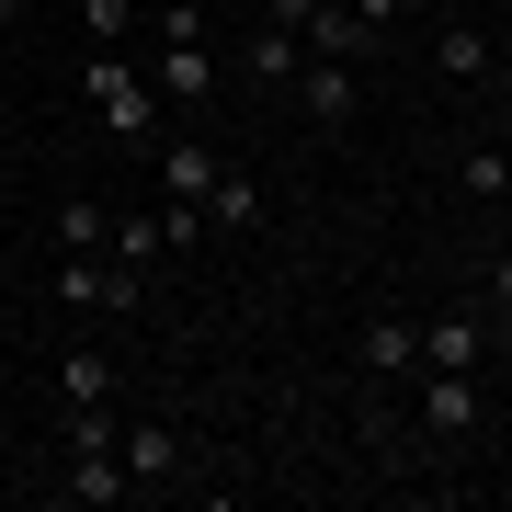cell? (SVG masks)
Wrapping results in <instances>:
<instances>
[{"instance_id":"11","label":"cell","mask_w":512,"mask_h":512,"mask_svg":"<svg viewBox=\"0 0 512 512\" xmlns=\"http://www.w3.org/2000/svg\"><path fill=\"white\" fill-rule=\"evenodd\" d=\"M274 205H262V183L251 171H217V194H205V228H262Z\"/></svg>"},{"instance_id":"10","label":"cell","mask_w":512,"mask_h":512,"mask_svg":"<svg viewBox=\"0 0 512 512\" xmlns=\"http://www.w3.org/2000/svg\"><path fill=\"white\" fill-rule=\"evenodd\" d=\"M296 69H308L296 23H262V35H251V80H262V92H296Z\"/></svg>"},{"instance_id":"7","label":"cell","mask_w":512,"mask_h":512,"mask_svg":"<svg viewBox=\"0 0 512 512\" xmlns=\"http://www.w3.org/2000/svg\"><path fill=\"white\" fill-rule=\"evenodd\" d=\"M296 103H308L319 126H342L353 114V57H308V69H296Z\"/></svg>"},{"instance_id":"20","label":"cell","mask_w":512,"mask_h":512,"mask_svg":"<svg viewBox=\"0 0 512 512\" xmlns=\"http://www.w3.org/2000/svg\"><path fill=\"white\" fill-rule=\"evenodd\" d=\"M490 308H512V251H501V262H490Z\"/></svg>"},{"instance_id":"13","label":"cell","mask_w":512,"mask_h":512,"mask_svg":"<svg viewBox=\"0 0 512 512\" xmlns=\"http://www.w3.org/2000/svg\"><path fill=\"white\" fill-rule=\"evenodd\" d=\"M57 387H69V410H80V399H114V353H103V342H69Z\"/></svg>"},{"instance_id":"24","label":"cell","mask_w":512,"mask_h":512,"mask_svg":"<svg viewBox=\"0 0 512 512\" xmlns=\"http://www.w3.org/2000/svg\"><path fill=\"white\" fill-rule=\"evenodd\" d=\"M501 330H512V308H501Z\"/></svg>"},{"instance_id":"15","label":"cell","mask_w":512,"mask_h":512,"mask_svg":"<svg viewBox=\"0 0 512 512\" xmlns=\"http://www.w3.org/2000/svg\"><path fill=\"white\" fill-rule=\"evenodd\" d=\"M103 251L137 274V262H160V251H171V217H114V239H103Z\"/></svg>"},{"instance_id":"22","label":"cell","mask_w":512,"mask_h":512,"mask_svg":"<svg viewBox=\"0 0 512 512\" xmlns=\"http://www.w3.org/2000/svg\"><path fill=\"white\" fill-rule=\"evenodd\" d=\"M0 160H12V137H0Z\"/></svg>"},{"instance_id":"18","label":"cell","mask_w":512,"mask_h":512,"mask_svg":"<svg viewBox=\"0 0 512 512\" xmlns=\"http://www.w3.org/2000/svg\"><path fill=\"white\" fill-rule=\"evenodd\" d=\"M80 23H92V46H126L137 35V0H80Z\"/></svg>"},{"instance_id":"5","label":"cell","mask_w":512,"mask_h":512,"mask_svg":"<svg viewBox=\"0 0 512 512\" xmlns=\"http://www.w3.org/2000/svg\"><path fill=\"white\" fill-rule=\"evenodd\" d=\"M421 433H444V444L478 433V387H467V365H433V387H421Z\"/></svg>"},{"instance_id":"4","label":"cell","mask_w":512,"mask_h":512,"mask_svg":"<svg viewBox=\"0 0 512 512\" xmlns=\"http://www.w3.org/2000/svg\"><path fill=\"white\" fill-rule=\"evenodd\" d=\"M296 46H308V57H365L376 35H365L353 0H308V12H296Z\"/></svg>"},{"instance_id":"6","label":"cell","mask_w":512,"mask_h":512,"mask_svg":"<svg viewBox=\"0 0 512 512\" xmlns=\"http://www.w3.org/2000/svg\"><path fill=\"white\" fill-rule=\"evenodd\" d=\"M478 353H490V319L478 308H444L433 330H421V365H478Z\"/></svg>"},{"instance_id":"21","label":"cell","mask_w":512,"mask_h":512,"mask_svg":"<svg viewBox=\"0 0 512 512\" xmlns=\"http://www.w3.org/2000/svg\"><path fill=\"white\" fill-rule=\"evenodd\" d=\"M0 23H23V0H0Z\"/></svg>"},{"instance_id":"9","label":"cell","mask_w":512,"mask_h":512,"mask_svg":"<svg viewBox=\"0 0 512 512\" xmlns=\"http://www.w3.org/2000/svg\"><path fill=\"white\" fill-rule=\"evenodd\" d=\"M217 148H205V137H183V148H160V183H171V205H205V194H217Z\"/></svg>"},{"instance_id":"17","label":"cell","mask_w":512,"mask_h":512,"mask_svg":"<svg viewBox=\"0 0 512 512\" xmlns=\"http://www.w3.org/2000/svg\"><path fill=\"white\" fill-rule=\"evenodd\" d=\"M103 239H114L103 205H57V251H103Z\"/></svg>"},{"instance_id":"2","label":"cell","mask_w":512,"mask_h":512,"mask_svg":"<svg viewBox=\"0 0 512 512\" xmlns=\"http://www.w3.org/2000/svg\"><path fill=\"white\" fill-rule=\"evenodd\" d=\"M80 92H92V114H103L114 137H148V126H160V92H148V69H137V57H114V46L80 57Z\"/></svg>"},{"instance_id":"23","label":"cell","mask_w":512,"mask_h":512,"mask_svg":"<svg viewBox=\"0 0 512 512\" xmlns=\"http://www.w3.org/2000/svg\"><path fill=\"white\" fill-rule=\"evenodd\" d=\"M501 501H512V478H501Z\"/></svg>"},{"instance_id":"16","label":"cell","mask_w":512,"mask_h":512,"mask_svg":"<svg viewBox=\"0 0 512 512\" xmlns=\"http://www.w3.org/2000/svg\"><path fill=\"white\" fill-rule=\"evenodd\" d=\"M456 194H512V148H467V160H456Z\"/></svg>"},{"instance_id":"8","label":"cell","mask_w":512,"mask_h":512,"mask_svg":"<svg viewBox=\"0 0 512 512\" xmlns=\"http://www.w3.org/2000/svg\"><path fill=\"white\" fill-rule=\"evenodd\" d=\"M114 444H126V478H137V490H160V478L183 467V444H171V421H126Z\"/></svg>"},{"instance_id":"14","label":"cell","mask_w":512,"mask_h":512,"mask_svg":"<svg viewBox=\"0 0 512 512\" xmlns=\"http://www.w3.org/2000/svg\"><path fill=\"white\" fill-rule=\"evenodd\" d=\"M433 69H444V80H490V35L444 23V35H433Z\"/></svg>"},{"instance_id":"3","label":"cell","mask_w":512,"mask_h":512,"mask_svg":"<svg viewBox=\"0 0 512 512\" xmlns=\"http://www.w3.org/2000/svg\"><path fill=\"white\" fill-rule=\"evenodd\" d=\"M57 296H69L80 319H126V308H137L148 285L126 274V262H92V251H57Z\"/></svg>"},{"instance_id":"12","label":"cell","mask_w":512,"mask_h":512,"mask_svg":"<svg viewBox=\"0 0 512 512\" xmlns=\"http://www.w3.org/2000/svg\"><path fill=\"white\" fill-rule=\"evenodd\" d=\"M421 365V330L410 319H365V376H410Z\"/></svg>"},{"instance_id":"1","label":"cell","mask_w":512,"mask_h":512,"mask_svg":"<svg viewBox=\"0 0 512 512\" xmlns=\"http://www.w3.org/2000/svg\"><path fill=\"white\" fill-rule=\"evenodd\" d=\"M148 92H160V103H183V114H205V103H217V35H205V0H171V12H160Z\"/></svg>"},{"instance_id":"19","label":"cell","mask_w":512,"mask_h":512,"mask_svg":"<svg viewBox=\"0 0 512 512\" xmlns=\"http://www.w3.org/2000/svg\"><path fill=\"white\" fill-rule=\"evenodd\" d=\"M353 12H365V35H387V23L410 12V0H353Z\"/></svg>"}]
</instances>
